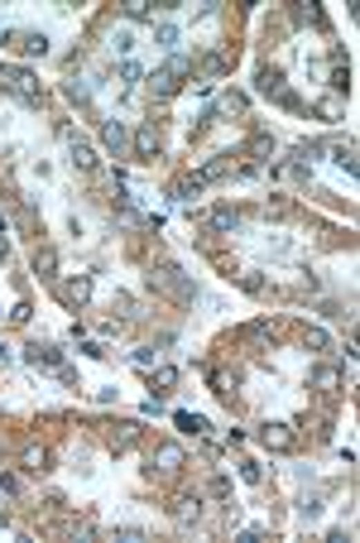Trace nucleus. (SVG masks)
Listing matches in <instances>:
<instances>
[{"mask_svg":"<svg viewBox=\"0 0 360 543\" xmlns=\"http://www.w3.org/2000/svg\"><path fill=\"white\" fill-rule=\"evenodd\" d=\"M144 284H149L154 294H164V298H173V303H192V298H197V289H192V279L182 274L178 265H159V269H149V274H144Z\"/></svg>","mask_w":360,"mask_h":543,"instance_id":"f257e3e1","label":"nucleus"},{"mask_svg":"<svg viewBox=\"0 0 360 543\" xmlns=\"http://www.w3.org/2000/svg\"><path fill=\"white\" fill-rule=\"evenodd\" d=\"M0 92H10V97L24 102V106H39V102H44L39 77H34L29 68H15V63H0Z\"/></svg>","mask_w":360,"mask_h":543,"instance_id":"f03ea898","label":"nucleus"},{"mask_svg":"<svg viewBox=\"0 0 360 543\" xmlns=\"http://www.w3.org/2000/svg\"><path fill=\"white\" fill-rule=\"evenodd\" d=\"M182 77H192V58L173 53L164 68H154V73H149V92H154V97H173V92L182 87Z\"/></svg>","mask_w":360,"mask_h":543,"instance_id":"7ed1b4c3","label":"nucleus"},{"mask_svg":"<svg viewBox=\"0 0 360 543\" xmlns=\"http://www.w3.org/2000/svg\"><path fill=\"white\" fill-rule=\"evenodd\" d=\"M58 284V298L68 308H87L91 303V274H68V279H53Z\"/></svg>","mask_w":360,"mask_h":543,"instance_id":"20e7f679","label":"nucleus"},{"mask_svg":"<svg viewBox=\"0 0 360 543\" xmlns=\"http://www.w3.org/2000/svg\"><path fill=\"white\" fill-rule=\"evenodd\" d=\"M149 466H154V471H164V476H173V471H182V466H187V452H182L178 442H159Z\"/></svg>","mask_w":360,"mask_h":543,"instance_id":"39448f33","label":"nucleus"},{"mask_svg":"<svg viewBox=\"0 0 360 543\" xmlns=\"http://www.w3.org/2000/svg\"><path fill=\"white\" fill-rule=\"evenodd\" d=\"M115 226H120V231H154L159 217H144V212L135 207V198H130V202H120V207H115Z\"/></svg>","mask_w":360,"mask_h":543,"instance_id":"423d86ee","label":"nucleus"},{"mask_svg":"<svg viewBox=\"0 0 360 543\" xmlns=\"http://www.w3.org/2000/svg\"><path fill=\"white\" fill-rule=\"evenodd\" d=\"M260 442H265L269 452H293V447H298V433H293L288 423H265V428H260Z\"/></svg>","mask_w":360,"mask_h":543,"instance_id":"0eeeda50","label":"nucleus"},{"mask_svg":"<svg viewBox=\"0 0 360 543\" xmlns=\"http://www.w3.org/2000/svg\"><path fill=\"white\" fill-rule=\"evenodd\" d=\"M130 149H135V159H154V154H159V130H154V125H140V130L130 135Z\"/></svg>","mask_w":360,"mask_h":543,"instance_id":"6e6552de","label":"nucleus"},{"mask_svg":"<svg viewBox=\"0 0 360 543\" xmlns=\"http://www.w3.org/2000/svg\"><path fill=\"white\" fill-rule=\"evenodd\" d=\"M63 140H68V144H73V164H77V169H82V173H91V169H96V149H91L87 140H77V135H73V130H68V125H63Z\"/></svg>","mask_w":360,"mask_h":543,"instance_id":"1a4fd4ad","label":"nucleus"},{"mask_svg":"<svg viewBox=\"0 0 360 543\" xmlns=\"http://www.w3.org/2000/svg\"><path fill=\"white\" fill-rule=\"evenodd\" d=\"M101 140H106V149H115V159L130 149V130H125L120 120H106V125H101Z\"/></svg>","mask_w":360,"mask_h":543,"instance_id":"9d476101","label":"nucleus"},{"mask_svg":"<svg viewBox=\"0 0 360 543\" xmlns=\"http://www.w3.org/2000/svg\"><path fill=\"white\" fill-rule=\"evenodd\" d=\"M34 274L39 279H58V250L53 245H39L34 250Z\"/></svg>","mask_w":360,"mask_h":543,"instance_id":"9b49d317","label":"nucleus"},{"mask_svg":"<svg viewBox=\"0 0 360 543\" xmlns=\"http://www.w3.org/2000/svg\"><path fill=\"white\" fill-rule=\"evenodd\" d=\"M207 226L221 231V236H231V231L240 226V212H236V207H211V212H207Z\"/></svg>","mask_w":360,"mask_h":543,"instance_id":"f8f14e48","label":"nucleus"},{"mask_svg":"<svg viewBox=\"0 0 360 543\" xmlns=\"http://www.w3.org/2000/svg\"><path fill=\"white\" fill-rule=\"evenodd\" d=\"M154 10H159L154 0H120V15H125V19H135V24H149V19H154Z\"/></svg>","mask_w":360,"mask_h":543,"instance_id":"ddd939ff","label":"nucleus"},{"mask_svg":"<svg viewBox=\"0 0 360 543\" xmlns=\"http://www.w3.org/2000/svg\"><path fill=\"white\" fill-rule=\"evenodd\" d=\"M10 44H19V53H29V58H44L48 53V39L44 34H5Z\"/></svg>","mask_w":360,"mask_h":543,"instance_id":"4468645a","label":"nucleus"},{"mask_svg":"<svg viewBox=\"0 0 360 543\" xmlns=\"http://www.w3.org/2000/svg\"><path fill=\"white\" fill-rule=\"evenodd\" d=\"M140 433H144V423H115V437H111V447H115V452H130V447L140 442Z\"/></svg>","mask_w":360,"mask_h":543,"instance_id":"2eb2a0df","label":"nucleus"},{"mask_svg":"<svg viewBox=\"0 0 360 543\" xmlns=\"http://www.w3.org/2000/svg\"><path fill=\"white\" fill-rule=\"evenodd\" d=\"M260 92H265V97H283V92H288L278 68H260Z\"/></svg>","mask_w":360,"mask_h":543,"instance_id":"dca6fc26","label":"nucleus"},{"mask_svg":"<svg viewBox=\"0 0 360 543\" xmlns=\"http://www.w3.org/2000/svg\"><path fill=\"white\" fill-rule=\"evenodd\" d=\"M332 92H351V68H346L341 53L332 58Z\"/></svg>","mask_w":360,"mask_h":543,"instance_id":"f3484780","label":"nucleus"},{"mask_svg":"<svg viewBox=\"0 0 360 543\" xmlns=\"http://www.w3.org/2000/svg\"><path fill=\"white\" fill-rule=\"evenodd\" d=\"M29 361H34V365H53V370H58V365H63V351H58V346H29Z\"/></svg>","mask_w":360,"mask_h":543,"instance_id":"a211bd4d","label":"nucleus"},{"mask_svg":"<svg viewBox=\"0 0 360 543\" xmlns=\"http://www.w3.org/2000/svg\"><path fill=\"white\" fill-rule=\"evenodd\" d=\"M337 385H341V375H337L332 365H317V370H312V390H322V394H332Z\"/></svg>","mask_w":360,"mask_h":543,"instance_id":"6ab92c4d","label":"nucleus"},{"mask_svg":"<svg viewBox=\"0 0 360 543\" xmlns=\"http://www.w3.org/2000/svg\"><path fill=\"white\" fill-rule=\"evenodd\" d=\"M197 515H202V500H197V495L173 505V520H178V524H197Z\"/></svg>","mask_w":360,"mask_h":543,"instance_id":"aec40b11","label":"nucleus"},{"mask_svg":"<svg viewBox=\"0 0 360 543\" xmlns=\"http://www.w3.org/2000/svg\"><path fill=\"white\" fill-rule=\"evenodd\" d=\"M231 169H236V164H231V154H216V159H211V164H207L197 178H202V183H207V178H226Z\"/></svg>","mask_w":360,"mask_h":543,"instance_id":"412c9836","label":"nucleus"},{"mask_svg":"<svg viewBox=\"0 0 360 543\" xmlns=\"http://www.w3.org/2000/svg\"><path fill=\"white\" fill-rule=\"evenodd\" d=\"M332 159H337L346 173H356V169H360V164H356V144H351V140H346V144H332Z\"/></svg>","mask_w":360,"mask_h":543,"instance_id":"4be33fe9","label":"nucleus"},{"mask_svg":"<svg viewBox=\"0 0 360 543\" xmlns=\"http://www.w3.org/2000/svg\"><path fill=\"white\" fill-rule=\"evenodd\" d=\"M293 24H327V15L317 5H293Z\"/></svg>","mask_w":360,"mask_h":543,"instance_id":"5701e85b","label":"nucleus"},{"mask_svg":"<svg viewBox=\"0 0 360 543\" xmlns=\"http://www.w3.org/2000/svg\"><path fill=\"white\" fill-rule=\"evenodd\" d=\"M216 111H221V115H245V97H240V92H226V97L216 102Z\"/></svg>","mask_w":360,"mask_h":543,"instance_id":"b1692460","label":"nucleus"},{"mask_svg":"<svg viewBox=\"0 0 360 543\" xmlns=\"http://www.w3.org/2000/svg\"><path fill=\"white\" fill-rule=\"evenodd\" d=\"M221 73H226V58H221V53H211V58H207V63H202V77H207V82H202V87H211V82H216V77H221Z\"/></svg>","mask_w":360,"mask_h":543,"instance_id":"393cba45","label":"nucleus"},{"mask_svg":"<svg viewBox=\"0 0 360 543\" xmlns=\"http://www.w3.org/2000/svg\"><path fill=\"white\" fill-rule=\"evenodd\" d=\"M317 115H322V120H341V97H322V102H317Z\"/></svg>","mask_w":360,"mask_h":543,"instance_id":"a878e982","label":"nucleus"},{"mask_svg":"<svg viewBox=\"0 0 360 543\" xmlns=\"http://www.w3.org/2000/svg\"><path fill=\"white\" fill-rule=\"evenodd\" d=\"M48 466V452L44 447H24V471H44Z\"/></svg>","mask_w":360,"mask_h":543,"instance_id":"bb28decb","label":"nucleus"},{"mask_svg":"<svg viewBox=\"0 0 360 543\" xmlns=\"http://www.w3.org/2000/svg\"><path fill=\"white\" fill-rule=\"evenodd\" d=\"M197 193H202V178H182V183H173V198H178V202L197 198Z\"/></svg>","mask_w":360,"mask_h":543,"instance_id":"cd10ccee","label":"nucleus"},{"mask_svg":"<svg viewBox=\"0 0 360 543\" xmlns=\"http://www.w3.org/2000/svg\"><path fill=\"white\" fill-rule=\"evenodd\" d=\"M303 341H307L312 351H327V346H332V336H327L322 327H307V332H303Z\"/></svg>","mask_w":360,"mask_h":543,"instance_id":"c85d7f7f","label":"nucleus"},{"mask_svg":"<svg viewBox=\"0 0 360 543\" xmlns=\"http://www.w3.org/2000/svg\"><path fill=\"white\" fill-rule=\"evenodd\" d=\"M154 385H159V390H173V385H178V370H173V365H159V370H154Z\"/></svg>","mask_w":360,"mask_h":543,"instance_id":"c756f323","label":"nucleus"},{"mask_svg":"<svg viewBox=\"0 0 360 543\" xmlns=\"http://www.w3.org/2000/svg\"><path fill=\"white\" fill-rule=\"evenodd\" d=\"M245 336H250V341H274V323H250Z\"/></svg>","mask_w":360,"mask_h":543,"instance_id":"7c9ffc66","label":"nucleus"},{"mask_svg":"<svg viewBox=\"0 0 360 543\" xmlns=\"http://www.w3.org/2000/svg\"><path fill=\"white\" fill-rule=\"evenodd\" d=\"M178 428H182V433H207V419H197V414H178Z\"/></svg>","mask_w":360,"mask_h":543,"instance_id":"2f4dec72","label":"nucleus"},{"mask_svg":"<svg viewBox=\"0 0 360 543\" xmlns=\"http://www.w3.org/2000/svg\"><path fill=\"white\" fill-rule=\"evenodd\" d=\"M240 481H245V486H260V481H265V471H260L255 461H240Z\"/></svg>","mask_w":360,"mask_h":543,"instance_id":"473e14b6","label":"nucleus"},{"mask_svg":"<svg viewBox=\"0 0 360 543\" xmlns=\"http://www.w3.org/2000/svg\"><path fill=\"white\" fill-rule=\"evenodd\" d=\"M207 495H211V500H226V495H231V486H226V476H211V486H207Z\"/></svg>","mask_w":360,"mask_h":543,"instance_id":"72a5a7b5","label":"nucleus"},{"mask_svg":"<svg viewBox=\"0 0 360 543\" xmlns=\"http://www.w3.org/2000/svg\"><path fill=\"white\" fill-rule=\"evenodd\" d=\"M240 289H245V294H265V279H260V274H240Z\"/></svg>","mask_w":360,"mask_h":543,"instance_id":"f704fd0d","label":"nucleus"},{"mask_svg":"<svg viewBox=\"0 0 360 543\" xmlns=\"http://www.w3.org/2000/svg\"><path fill=\"white\" fill-rule=\"evenodd\" d=\"M159 44H164V48H173V44H178V29H173V24H164V29H159Z\"/></svg>","mask_w":360,"mask_h":543,"instance_id":"c9c22d12","label":"nucleus"},{"mask_svg":"<svg viewBox=\"0 0 360 543\" xmlns=\"http://www.w3.org/2000/svg\"><path fill=\"white\" fill-rule=\"evenodd\" d=\"M10 323H29V303H15L10 308Z\"/></svg>","mask_w":360,"mask_h":543,"instance_id":"e433bc0d","label":"nucleus"},{"mask_svg":"<svg viewBox=\"0 0 360 543\" xmlns=\"http://www.w3.org/2000/svg\"><path fill=\"white\" fill-rule=\"evenodd\" d=\"M0 490H5V495H19V481H15V476H0Z\"/></svg>","mask_w":360,"mask_h":543,"instance_id":"4c0bfd02","label":"nucleus"},{"mask_svg":"<svg viewBox=\"0 0 360 543\" xmlns=\"http://www.w3.org/2000/svg\"><path fill=\"white\" fill-rule=\"evenodd\" d=\"M5 260H10V245H5V240H0V265H5Z\"/></svg>","mask_w":360,"mask_h":543,"instance_id":"58836bf2","label":"nucleus"}]
</instances>
